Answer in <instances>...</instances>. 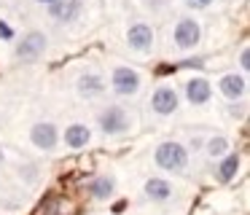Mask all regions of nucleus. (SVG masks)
Segmentation results:
<instances>
[{
    "label": "nucleus",
    "instance_id": "f257e3e1",
    "mask_svg": "<svg viewBox=\"0 0 250 215\" xmlns=\"http://www.w3.org/2000/svg\"><path fill=\"white\" fill-rule=\"evenodd\" d=\"M153 161L164 172H183L188 167V148L183 143H178V140H167V143H162L156 148Z\"/></svg>",
    "mask_w": 250,
    "mask_h": 215
},
{
    "label": "nucleus",
    "instance_id": "f03ea898",
    "mask_svg": "<svg viewBox=\"0 0 250 215\" xmlns=\"http://www.w3.org/2000/svg\"><path fill=\"white\" fill-rule=\"evenodd\" d=\"M172 41H175V48H180V51H191V48H196L199 41H202V24L194 19V16H183V19H178L175 32H172Z\"/></svg>",
    "mask_w": 250,
    "mask_h": 215
},
{
    "label": "nucleus",
    "instance_id": "7ed1b4c3",
    "mask_svg": "<svg viewBox=\"0 0 250 215\" xmlns=\"http://www.w3.org/2000/svg\"><path fill=\"white\" fill-rule=\"evenodd\" d=\"M46 46H49V38L41 30H30L27 35H22V41H19V46L14 54H17L19 62H35L38 57H43Z\"/></svg>",
    "mask_w": 250,
    "mask_h": 215
},
{
    "label": "nucleus",
    "instance_id": "20e7f679",
    "mask_svg": "<svg viewBox=\"0 0 250 215\" xmlns=\"http://www.w3.org/2000/svg\"><path fill=\"white\" fill-rule=\"evenodd\" d=\"M110 86H113V91L119 97H132L140 89V73L132 70V67L119 64V67H113V73H110Z\"/></svg>",
    "mask_w": 250,
    "mask_h": 215
},
{
    "label": "nucleus",
    "instance_id": "39448f33",
    "mask_svg": "<svg viewBox=\"0 0 250 215\" xmlns=\"http://www.w3.org/2000/svg\"><path fill=\"white\" fill-rule=\"evenodd\" d=\"M97 124L105 134H121L129 129V116H126V110L121 105H108L97 116Z\"/></svg>",
    "mask_w": 250,
    "mask_h": 215
},
{
    "label": "nucleus",
    "instance_id": "423d86ee",
    "mask_svg": "<svg viewBox=\"0 0 250 215\" xmlns=\"http://www.w3.org/2000/svg\"><path fill=\"white\" fill-rule=\"evenodd\" d=\"M30 143L38 150H54L60 145V129L51 121H38L30 129Z\"/></svg>",
    "mask_w": 250,
    "mask_h": 215
},
{
    "label": "nucleus",
    "instance_id": "0eeeda50",
    "mask_svg": "<svg viewBox=\"0 0 250 215\" xmlns=\"http://www.w3.org/2000/svg\"><path fill=\"white\" fill-rule=\"evenodd\" d=\"M153 27L148 24V22H135V24H129V30H126V43H129L132 51H140V54H148L153 48Z\"/></svg>",
    "mask_w": 250,
    "mask_h": 215
},
{
    "label": "nucleus",
    "instance_id": "6e6552de",
    "mask_svg": "<svg viewBox=\"0 0 250 215\" xmlns=\"http://www.w3.org/2000/svg\"><path fill=\"white\" fill-rule=\"evenodd\" d=\"M49 14L60 24H73L83 14V0H54L49 5Z\"/></svg>",
    "mask_w": 250,
    "mask_h": 215
},
{
    "label": "nucleus",
    "instance_id": "1a4fd4ad",
    "mask_svg": "<svg viewBox=\"0 0 250 215\" xmlns=\"http://www.w3.org/2000/svg\"><path fill=\"white\" fill-rule=\"evenodd\" d=\"M76 91H78V97H83V100H97V97L105 94V78L100 73H94V70L81 73L78 81H76Z\"/></svg>",
    "mask_w": 250,
    "mask_h": 215
},
{
    "label": "nucleus",
    "instance_id": "9d476101",
    "mask_svg": "<svg viewBox=\"0 0 250 215\" xmlns=\"http://www.w3.org/2000/svg\"><path fill=\"white\" fill-rule=\"evenodd\" d=\"M178 105H180V97L172 86H159L151 97V108L159 116H172V113L178 110Z\"/></svg>",
    "mask_w": 250,
    "mask_h": 215
},
{
    "label": "nucleus",
    "instance_id": "9b49d317",
    "mask_svg": "<svg viewBox=\"0 0 250 215\" xmlns=\"http://www.w3.org/2000/svg\"><path fill=\"white\" fill-rule=\"evenodd\" d=\"M218 89H221V94L226 97V100H242V97L248 94V81H245V75L229 73L218 81Z\"/></svg>",
    "mask_w": 250,
    "mask_h": 215
},
{
    "label": "nucleus",
    "instance_id": "f8f14e48",
    "mask_svg": "<svg viewBox=\"0 0 250 215\" xmlns=\"http://www.w3.org/2000/svg\"><path fill=\"white\" fill-rule=\"evenodd\" d=\"M212 97V86L207 78H191L188 84H186V100L191 102V105H207Z\"/></svg>",
    "mask_w": 250,
    "mask_h": 215
},
{
    "label": "nucleus",
    "instance_id": "ddd939ff",
    "mask_svg": "<svg viewBox=\"0 0 250 215\" xmlns=\"http://www.w3.org/2000/svg\"><path fill=\"white\" fill-rule=\"evenodd\" d=\"M62 140H65L67 148L81 150V148H86V145L92 143V129H89L86 124H70V127H65Z\"/></svg>",
    "mask_w": 250,
    "mask_h": 215
},
{
    "label": "nucleus",
    "instance_id": "4468645a",
    "mask_svg": "<svg viewBox=\"0 0 250 215\" xmlns=\"http://www.w3.org/2000/svg\"><path fill=\"white\" fill-rule=\"evenodd\" d=\"M143 191H146V196L153 199V202H167V199H172V183L164 180V177H148Z\"/></svg>",
    "mask_w": 250,
    "mask_h": 215
},
{
    "label": "nucleus",
    "instance_id": "2eb2a0df",
    "mask_svg": "<svg viewBox=\"0 0 250 215\" xmlns=\"http://www.w3.org/2000/svg\"><path fill=\"white\" fill-rule=\"evenodd\" d=\"M116 191V177L113 175H100L89 183V194L92 199H110Z\"/></svg>",
    "mask_w": 250,
    "mask_h": 215
},
{
    "label": "nucleus",
    "instance_id": "dca6fc26",
    "mask_svg": "<svg viewBox=\"0 0 250 215\" xmlns=\"http://www.w3.org/2000/svg\"><path fill=\"white\" fill-rule=\"evenodd\" d=\"M237 172H239V153H223L221 164H218V180L231 183Z\"/></svg>",
    "mask_w": 250,
    "mask_h": 215
},
{
    "label": "nucleus",
    "instance_id": "f3484780",
    "mask_svg": "<svg viewBox=\"0 0 250 215\" xmlns=\"http://www.w3.org/2000/svg\"><path fill=\"white\" fill-rule=\"evenodd\" d=\"M205 150H207V156H210V159H221L223 153H229V140L223 137V134H215V137L207 140Z\"/></svg>",
    "mask_w": 250,
    "mask_h": 215
},
{
    "label": "nucleus",
    "instance_id": "a211bd4d",
    "mask_svg": "<svg viewBox=\"0 0 250 215\" xmlns=\"http://www.w3.org/2000/svg\"><path fill=\"white\" fill-rule=\"evenodd\" d=\"M0 41H14V27L6 19H0Z\"/></svg>",
    "mask_w": 250,
    "mask_h": 215
},
{
    "label": "nucleus",
    "instance_id": "6ab92c4d",
    "mask_svg": "<svg viewBox=\"0 0 250 215\" xmlns=\"http://www.w3.org/2000/svg\"><path fill=\"white\" fill-rule=\"evenodd\" d=\"M239 70H242V73H248V70H250V48L248 46L239 51Z\"/></svg>",
    "mask_w": 250,
    "mask_h": 215
},
{
    "label": "nucleus",
    "instance_id": "aec40b11",
    "mask_svg": "<svg viewBox=\"0 0 250 215\" xmlns=\"http://www.w3.org/2000/svg\"><path fill=\"white\" fill-rule=\"evenodd\" d=\"M188 8H196V11H202V8H207V5L212 3V0H183Z\"/></svg>",
    "mask_w": 250,
    "mask_h": 215
},
{
    "label": "nucleus",
    "instance_id": "412c9836",
    "mask_svg": "<svg viewBox=\"0 0 250 215\" xmlns=\"http://www.w3.org/2000/svg\"><path fill=\"white\" fill-rule=\"evenodd\" d=\"M229 110H231V116H242V113H245V108H242V105H239V108L234 105V108H229Z\"/></svg>",
    "mask_w": 250,
    "mask_h": 215
},
{
    "label": "nucleus",
    "instance_id": "4be33fe9",
    "mask_svg": "<svg viewBox=\"0 0 250 215\" xmlns=\"http://www.w3.org/2000/svg\"><path fill=\"white\" fill-rule=\"evenodd\" d=\"M35 3H43V5H51L54 0H35Z\"/></svg>",
    "mask_w": 250,
    "mask_h": 215
},
{
    "label": "nucleus",
    "instance_id": "5701e85b",
    "mask_svg": "<svg viewBox=\"0 0 250 215\" xmlns=\"http://www.w3.org/2000/svg\"><path fill=\"white\" fill-rule=\"evenodd\" d=\"M3 161H6V153H3V148H0V164H3Z\"/></svg>",
    "mask_w": 250,
    "mask_h": 215
}]
</instances>
